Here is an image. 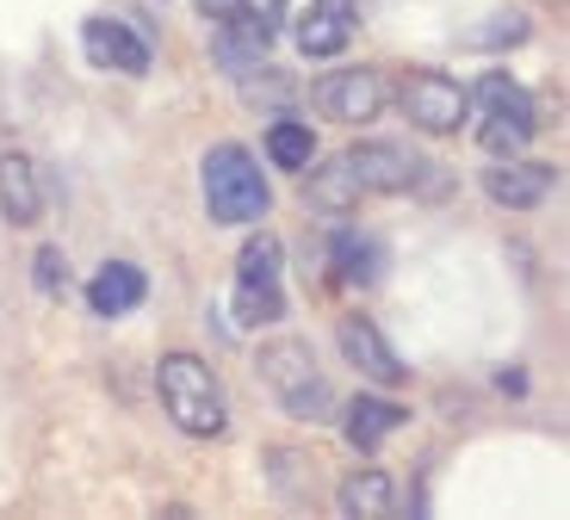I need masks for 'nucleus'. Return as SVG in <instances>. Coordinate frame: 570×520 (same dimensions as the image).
<instances>
[{
    "label": "nucleus",
    "mask_w": 570,
    "mask_h": 520,
    "mask_svg": "<svg viewBox=\"0 0 570 520\" xmlns=\"http://www.w3.org/2000/svg\"><path fill=\"white\" fill-rule=\"evenodd\" d=\"M335 341H342L347 366H354V372H366L372 384H403V379H410V366H403L397 353H391L385 328L372 323V316H342V328H335Z\"/></svg>",
    "instance_id": "9d476101"
},
{
    "label": "nucleus",
    "mask_w": 570,
    "mask_h": 520,
    "mask_svg": "<svg viewBox=\"0 0 570 520\" xmlns=\"http://www.w3.org/2000/svg\"><path fill=\"white\" fill-rule=\"evenodd\" d=\"M410 180H422V161L403 143H354V149L328 155V161H316L304 174V205H316V212H347L354 198L397 193Z\"/></svg>",
    "instance_id": "f257e3e1"
},
{
    "label": "nucleus",
    "mask_w": 570,
    "mask_h": 520,
    "mask_svg": "<svg viewBox=\"0 0 570 520\" xmlns=\"http://www.w3.org/2000/svg\"><path fill=\"white\" fill-rule=\"evenodd\" d=\"M81 43H87V57L100 62V69H118V75H149V38H142V31H130L125 19L94 13V19L81 26Z\"/></svg>",
    "instance_id": "f8f14e48"
},
{
    "label": "nucleus",
    "mask_w": 570,
    "mask_h": 520,
    "mask_svg": "<svg viewBox=\"0 0 570 520\" xmlns=\"http://www.w3.org/2000/svg\"><path fill=\"white\" fill-rule=\"evenodd\" d=\"M478 112H484V125H478V143H484V155H521L533 137V99L521 81H509V75H484L478 81Z\"/></svg>",
    "instance_id": "39448f33"
},
{
    "label": "nucleus",
    "mask_w": 570,
    "mask_h": 520,
    "mask_svg": "<svg viewBox=\"0 0 570 520\" xmlns=\"http://www.w3.org/2000/svg\"><path fill=\"white\" fill-rule=\"evenodd\" d=\"M292 38H298L304 57H335V50L354 38V13H342V7H323V0H304V13L292 19Z\"/></svg>",
    "instance_id": "dca6fc26"
},
{
    "label": "nucleus",
    "mask_w": 570,
    "mask_h": 520,
    "mask_svg": "<svg viewBox=\"0 0 570 520\" xmlns=\"http://www.w3.org/2000/svg\"><path fill=\"white\" fill-rule=\"evenodd\" d=\"M528 31V19L521 13H509V19H490L484 31H471V50H497V38H521Z\"/></svg>",
    "instance_id": "5701e85b"
},
{
    "label": "nucleus",
    "mask_w": 570,
    "mask_h": 520,
    "mask_svg": "<svg viewBox=\"0 0 570 520\" xmlns=\"http://www.w3.org/2000/svg\"><path fill=\"white\" fill-rule=\"evenodd\" d=\"M248 0H199V13L205 19H229V13H243Z\"/></svg>",
    "instance_id": "393cba45"
},
{
    "label": "nucleus",
    "mask_w": 570,
    "mask_h": 520,
    "mask_svg": "<svg viewBox=\"0 0 570 520\" xmlns=\"http://www.w3.org/2000/svg\"><path fill=\"white\" fill-rule=\"evenodd\" d=\"M558 186V168H540V161H514V155H490L484 168V193L509 212H533L546 205V193Z\"/></svg>",
    "instance_id": "9b49d317"
},
{
    "label": "nucleus",
    "mask_w": 570,
    "mask_h": 520,
    "mask_svg": "<svg viewBox=\"0 0 570 520\" xmlns=\"http://www.w3.org/2000/svg\"><path fill=\"white\" fill-rule=\"evenodd\" d=\"M31 279H38L43 297H62V292H69V261H62L57 248H38V261H31Z\"/></svg>",
    "instance_id": "4be33fe9"
},
{
    "label": "nucleus",
    "mask_w": 570,
    "mask_h": 520,
    "mask_svg": "<svg viewBox=\"0 0 570 520\" xmlns=\"http://www.w3.org/2000/svg\"><path fill=\"white\" fill-rule=\"evenodd\" d=\"M142 292H149L142 267H130V261H106V267L87 279V310H94V316H130V310L142 304Z\"/></svg>",
    "instance_id": "4468645a"
},
{
    "label": "nucleus",
    "mask_w": 570,
    "mask_h": 520,
    "mask_svg": "<svg viewBox=\"0 0 570 520\" xmlns=\"http://www.w3.org/2000/svg\"><path fill=\"white\" fill-rule=\"evenodd\" d=\"M236 81H243L248 106H267V112H279V106H292V99H298V81H292V75H279V69H267V62H261V69H248V75H236Z\"/></svg>",
    "instance_id": "412c9836"
},
{
    "label": "nucleus",
    "mask_w": 570,
    "mask_h": 520,
    "mask_svg": "<svg viewBox=\"0 0 570 520\" xmlns=\"http://www.w3.org/2000/svg\"><path fill=\"white\" fill-rule=\"evenodd\" d=\"M397 478H385V471H360V478H347L342 483V496H335V508L342 514H354V520H385V514H397Z\"/></svg>",
    "instance_id": "f3484780"
},
{
    "label": "nucleus",
    "mask_w": 570,
    "mask_h": 520,
    "mask_svg": "<svg viewBox=\"0 0 570 520\" xmlns=\"http://www.w3.org/2000/svg\"><path fill=\"white\" fill-rule=\"evenodd\" d=\"M497 391H502V396H528V372H521V366L497 372Z\"/></svg>",
    "instance_id": "b1692460"
},
{
    "label": "nucleus",
    "mask_w": 570,
    "mask_h": 520,
    "mask_svg": "<svg viewBox=\"0 0 570 520\" xmlns=\"http://www.w3.org/2000/svg\"><path fill=\"white\" fill-rule=\"evenodd\" d=\"M397 99H403V118H410V125H422L428 137H453V130L465 125V106H471L465 87H459L453 75H434V69L403 75Z\"/></svg>",
    "instance_id": "6e6552de"
},
{
    "label": "nucleus",
    "mask_w": 570,
    "mask_h": 520,
    "mask_svg": "<svg viewBox=\"0 0 570 520\" xmlns=\"http://www.w3.org/2000/svg\"><path fill=\"white\" fill-rule=\"evenodd\" d=\"M323 7H342V13H354V0H323Z\"/></svg>",
    "instance_id": "a878e982"
},
{
    "label": "nucleus",
    "mask_w": 570,
    "mask_h": 520,
    "mask_svg": "<svg viewBox=\"0 0 570 520\" xmlns=\"http://www.w3.org/2000/svg\"><path fill=\"white\" fill-rule=\"evenodd\" d=\"M285 316L279 292V236H255L236 261V323L243 328H273Z\"/></svg>",
    "instance_id": "423d86ee"
},
{
    "label": "nucleus",
    "mask_w": 570,
    "mask_h": 520,
    "mask_svg": "<svg viewBox=\"0 0 570 520\" xmlns=\"http://www.w3.org/2000/svg\"><path fill=\"white\" fill-rule=\"evenodd\" d=\"M199 186H205V212H212L217 224H261L267 205H273L267 174H261V161L243 143H217L199 168Z\"/></svg>",
    "instance_id": "7ed1b4c3"
},
{
    "label": "nucleus",
    "mask_w": 570,
    "mask_h": 520,
    "mask_svg": "<svg viewBox=\"0 0 570 520\" xmlns=\"http://www.w3.org/2000/svg\"><path fill=\"white\" fill-rule=\"evenodd\" d=\"M156 391H161V409L174 415L180 434H193V440L224 434L229 403H224V384H217V372L205 366V360H193V353H168L161 372H156Z\"/></svg>",
    "instance_id": "f03ea898"
},
{
    "label": "nucleus",
    "mask_w": 570,
    "mask_h": 520,
    "mask_svg": "<svg viewBox=\"0 0 570 520\" xmlns=\"http://www.w3.org/2000/svg\"><path fill=\"white\" fill-rule=\"evenodd\" d=\"M267 155H273V168L304 174L316 161V130L304 125V118H273L267 125Z\"/></svg>",
    "instance_id": "6ab92c4d"
},
{
    "label": "nucleus",
    "mask_w": 570,
    "mask_h": 520,
    "mask_svg": "<svg viewBox=\"0 0 570 520\" xmlns=\"http://www.w3.org/2000/svg\"><path fill=\"white\" fill-rule=\"evenodd\" d=\"M267 471H273V490H279V502L285 508H311L316 502V459H311V452H273V459H267Z\"/></svg>",
    "instance_id": "aec40b11"
},
{
    "label": "nucleus",
    "mask_w": 570,
    "mask_h": 520,
    "mask_svg": "<svg viewBox=\"0 0 570 520\" xmlns=\"http://www.w3.org/2000/svg\"><path fill=\"white\" fill-rule=\"evenodd\" d=\"M328 261H335V279H342V285H372L379 273H385L379 242L360 236V229H342V236L328 242Z\"/></svg>",
    "instance_id": "a211bd4d"
},
{
    "label": "nucleus",
    "mask_w": 570,
    "mask_h": 520,
    "mask_svg": "<svg viewBox=\"0 0 570 520\" xmlns=\"http://www.w3.org/2000/svg\"><path fill=\"white\" fill-rule=\"evenodd\" d=\"M261 372H267V384L279 391V409L298 415V422H323L328 409H335L328 379L316 372V360H311L304 341H273V347L261 353Z\"/></svg>",
    "instance_id": "20e7f679"
},
{
    "label": "nucleus",
    "mask_w": 570,
    "mask_h": 520,
    "mask_svg": "<svg viewBox=\"0 0 570 520\" xmlns=\"http://www.w3.org/2000/svg\"><path fill=\"white\" fill-rule=\"evenodd\" d=\"M410 422V409L403 403H391V396H354V403H347V415H342V428H347V447L354 452H379L385 447L391 434H397V428Z\"/></svg>",
    "instance_id": "ddd939ff"
},
{
    "label": "nucleus",
    "mask_w": 570,
    "mask_h": 520,
    "mask_svg": "<svg viewBox=\"0 0 570 520\" xmlns=\"http://www.w3.org/2000/svg\"><path fill=\"white\" fill-rule=\"evenodd\" d=\"M267 43H273V19L255 13V7H243V13H229L217 19V43H212V57L224 75H248L267 62Z\"/></svg>",
    "instance_id": "1a4fd4ad"
},
{
    "label": "nucleus",
    "mask_w": 570,
    "mask_h": 520,
    "mask_svg": "<svg viewBox=\"0 0 570 520\" xmlns=\"http://www.w3.org/2000/svg\"><path fill=\"white\" fill-rule=\"evenodd\" d=\"M0 217L19 224V229H31L43 217V193H38L31 155H0Z\"/></svg>",
    "instance_id": "2eb2a0df"
},
{
    "label": "nucleus",
    "mask_w": 570,
    "mask_h": 520,
    "mask_svg": "<svg viewBox=\"0 0 570 520\" xmlns=\"http://www.w3.org/2000/svg\"><path fill=\"white\" fill-rule=\"evenodd\" d=\"M311 106L335 125H372L391 106V81L379 69H328L311 81Z\"/></svg>",
    "instance_id": "0eeeda50"
}]
</instances>
